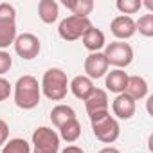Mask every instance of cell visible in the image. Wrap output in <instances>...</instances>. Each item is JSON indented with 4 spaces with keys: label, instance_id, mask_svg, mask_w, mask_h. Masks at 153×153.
<instances>
[{
    "label": "cell",
    "instance_id": "cell-1",
    "mask_svg": "<svg viewBox=\"0 0 153 153\" xmlns=\"http://www.w3.org/2000/svg\"><path fill=\"white\" fill-rule=\"evenodd\" d=\"M15 105L22 110H33L40 105L42 99V88L34 76L25 74L20 76L15 83Z\"/></svg>",
    "mask_w": 153,
    "mask_h": 153
},
{
    "label": "cell",
    "instance_id": "cell-2",
    "mask_svg": "<svg viewBox=\"0 0 153 153\" xmlns=\"http://www.w3.org/2000/svg\"><path fill=\"white\" fill-rule=\"evenodd\" d=\"M40 88H42V94L47 99L63 101L67 97V92H68V78L61 68L52 67V68L45 70L42 83H40Z\"/></svg>",
    "mask_w": 153,
    "mask_h": 153
},
{
    "label": "cell",
    "instance_id": "cell-3",
    "mask_svg": "<svg viewBox=\"0 0 153 153\" xmlns=\"http://www.w3.org/2000/svg\"><path fill=\"white\" fill-rule=\"evenodd\" d=\"M59 135L49 126H40L33 131L31 153H59Z\"/></svg>",
    "mask_w": 153,
    "mask_h": 153
},
{
    "label": "cell",
    "instance_id": "cell-4",
    "mask_svg": "<svg viewBox=\"0 0 153 153\" xmlns=\"http://www.w3.org/2000/svg\"><path fill=\"white\" fill-rule=\"evenodd\" d=\"M92 27V22L90 18H85V16H67L59 22V27H58V34L61 36V40L65 42H76V40H79L87 29Z\"/></svg>",
    "mask_w": 153,
    "mask_h": 153
},
{
    "label": "cell",
    "instance_id": "cell-5",
    "mask_svg": "<svg viewBox=\"0 0 153 153\" xmlns=\"http://www.w3.org/2000/svg\"><path fill=\"white\" fill-rule=\"evenodd\" d=\"M90 124H92V131H94L96 139L101 140L103 144H112L121 135L119 121L110 114H106V115H103L96 121H90Z\"/></svg>",
    "mask_w": 153,
    "mask_h": 153
},
{
    "label": "cell",
    "instance_id": "cell-6",
    "mask_svg": "<svg viewBox=\"0 0 153 153\" xmlns=\"http://www.w3.org/2000/svg\"><path fill=\"white\" fill-rule=\"evenodd\" d=\"M105 58L108 61V65H114L115 68H126L131 61H133V49L130 43L126 42H112L105 47Z\"/></svg>",
    "mask_w": 153,
    "mask_h": 153
},
{
    "label": "cell",
    "instance_id": "cell-7",
    "mask_svg": "<svg viewBox=\"0 0 153 153\" xmlns=\"http://www.w3.org/2000/svg\"><path fill=\"white\" fill-rule=\"evenodd\" d=\"M13 45H15V52L22 59H34L40 54V51H42V42L33 33H22V34H18Z\"/></svg>",
    "mask_w": 153,
    "mask_h": 153
},
{
    "label": "cell",
    "instance_id": "cell-8",
    "mask_svg": "<svg viewBox=\"0 0 153 153\" xmlns=\"http://www.w3.org/2000/svg\"><path fill=\"white\" fill-rule=\"evenodd\" d=\"M108 105H110V103H108V94H106V90L96 88V90L90 94V97L85 101V108H87V114H88L90 121H96V119H99V117L110 114V112H108Z\"/></svg>",
    "mask_w": 153,
    "mask_h": 153
},
{
    "label": "cell",
    "instance_id": "cell-9",
    "mask_svg": "<svg viewBox=\"0 0 153 153\" xmlns=\"http://www.w3.org/2000/svg\"><path fill=\"white\" fill-rule=\"evenodd\" d=\"M108 61L105 58L103 52H90L85 59V76L90 78L92 81L94 79H99L103 76H106L108 72Z\"/></svg>",
    "mask_w": 153,
    "mask_h": 153
},
{
    "label": "cell",
    "instance_id": "cell-10",
    "mask_svg": "<svg viewBox=\"0 0 153 153\" xmlns=\"http://www.w3.org/2000/svg\"><path fill=\"white\" fill-rule=\"evenodd\" d=\"M110 31H112V34L117 38V42H126V40H130V38L137 33V29H135V20H133L131 16L119 15V16H115V18L112 20Z\"/></svg>",
    "mask_w": 153,
    "mask_h": 153
},
{
    "label": "cell",
    "instance_id": "cell-11",
    "mask_svg": "<svg viewBox=\"0 0 153 153\" xmlns=\"http://www.w3.org/2000/svg\"><path fill=\"white\" fill-rule=\"evenodd\" d=\"M135 110H137V103L128 96V94H117L114 103H112V112H114V117L115 119H123V121H128L135 115Z\"/></svg>",
    "mask_w": 153,
    "mask_h": 153
},
{
    "label": "cell",
    "instance_id": "cell-12",
    "mask_svg": "<svg viewBox=\"0 0 153 153\" xmlns=\"http://www.w3.org/2000/svg\"><path fill=\"white\" fill-rule=\"evenodd\" d=\"M68 90L74 94V97H78L81 101H87L90 97V94L96 90V87H94V81L83 74V76H76V78L68 83Z\"/></svg>",
    "mask_w": 153,
    "mask_h": 153
},
{
    "label": "cell",
    "instance_id": "cell-13",
    "mask_svg": "<svg viewBox=\"0 0 153 153\" xmlns=\"http://www.w3.org/2000/svg\"><path fill=\"white\" fill-rule=\"evenodd\" d=\"M81 40H83L85 49H87V51H90V52H101V49H103V47H106L105 33H103L101 29L94 27V25H92L90 29H87V33L81 36Z\"/></svg>",
    "mask_w": 153,
    "mask_h": 153
},
{
    "label": "cell",
    "instance_id": "cell-14",
    "mask_svg": "<svg viewBox=\"0 0 153 153\" xmlns=\"http://www.w3.org/2000/svg\"><path fill=\"white\" fill-rule=\"evenodd\" d=\"M124 94H128L135 103L144 99L148 96V81L142 78V76H128V83H126Z\"/></svg>",
    "mask_w": 153,
    "mask_h": 153
},
{
    "label": "cell",
    "instance_id": "cell-15",
    "mask_svg": "<svg viewBox=\"0 0 153 153\" xmlns=\"http://www.w3.org/2000/svg\"><path fill=\"white\" fill-rule=\"evenodd\" d=\"M126 83H128V74L121 68H114L110 72H106V90L114 92V94H123L126 90Z\"/></svg>",
    "mask_w": 153,
    "mask_h": 153
},
{
    "label": "cell",
    "instance_id": "cell-16",
    "mask_svg": "<svg viewBox=\"0 0 153 153\" xmlns=\"http://www.w3.org/2000/svg\"><path fill=\"white\" fill-rule=\"evenodd\" d=\"M38 16L43 24H54L59 16V6L56 0H40Z\"/></svg>",
    "mask_w": 153,
    "mask_h": 153
},
{
    "label": "cell",
    "instance_id": "cell-17",
    "mask_svg": "<svg viewBox=\"0 0 153 153\" xmlns=\"http://www.w3.org/2000/svg\"><path fill=\"white\" fill-rule=\"evenodd\" d=\"M76 119V112L72 106L68 105H56L52 110H51V121L56 128H61L65 123Z\"/></svg>",
    "mask_w": 153,
    "mask_h": 153
},
{
    "label": "cell",
    "instance_id": "cell-18",
    "mask_svg": "<svg viewBox=\"0 0 153 153\" xmlns=\"http://www.w3.org/2000/svg\"><path fill=\"white\" fill-rule=\"evenodd\" d=\"M63 6L74 16L88 18V15L94 11V2H92V0H63Z\"/></svg>",
    "mask_w": 153,
    "mask_h": 153
},
{
    "label": "cell",
    "instance_id": "cell-19",
    "mask_svg": "<svg viewBox=\"0 0 153 153\" xmlns=\"http://www.w3.org/2000/svg\"><path fill=\"white\" fill-rule=\"evenodd\" d=\"M59 130V139H63V140H67L68 144H72V142H76L79 139V135H81V124H79V121H78V117L76 119H72V121H68V123H65L61 128H58Z\"/></svg>",
    "mask_w": 153,
    "mask_h": 153
},
{
    "label": "cell",
    "instance_id": "cell-20",
    "mask_svg": "<svg viewBox=\"0 0 153 153\" xmlns=\"http://www.w3.org/2000/svg\"><path fill=\"white\" fill-rule=\"evenodd\" d=\"M16 24L15 22H0V51L7 49L16 40Z\"/></svg>",
    "mask_w": 153,
    "mask_h": 153
},
{
    "label": "cell",
    "instance_id": "cell-21",
    "mask_svg": "<svg viewBox=\"0 0 153 153\" xmlns=\"http://www.w3.org/2000/svg\"><path fill=\"white\" fill-rule=\"evenodd\" d=\"M2 153H31V144L25 139H9L2 146Z\"/></svg>",
    "mask_w": 153,
    "mask_h": 153
},
{
    "label": "cell",
    "instance_id": "cell-22",
    "mask_svg": "<svg viewBox=\"0 0 153 153\" xmlns=\"http://www.w3.org/2000/svg\"><path fill=\"white\" fill-rule=\"evenodd\" d=\"M115 7H117V11L121 15L130 16V15H135L142 7V2H140V0H117Z\"/></svg>",
    "mask_w": 153,
    "mask_h": 153
},
{
    "label": "cell",
    "instance_id": "cell-23",
    "mask_svg": "<svg viewBox=\"0 0 153 153\" xmlns=\"http://www.w3.org/2000/svg\"><path fill=\"white\" fill-rule=\"evenodd\" d=\"M135 29H137L142 36L151 38V36H153V13L142 15V16L135 22Z\"/></svg>",
    "mask_w": 153,
    "mask_h": 153
},
{
    "label": "cell",
    "instance_id": "cell-24",
    "mask_svg": "<svg viewBox=\"0 0 153 153\" xmlns=\"http://www.w3.org/2000/svg\"><path fill=\"white\" fill-rule=\"evenodd\" d=\"M0 22H16V9L15 6L2 2L0 4Z\"/></svg>",
    "mask_w": 153,
    "mask_h": 153
},
{
    "label": "cell",
    "instance_id": "cell-25",
    "mask_svg": "<svg viewBox=\"0 0 153 153\" xmlns=\"http://www.w3.org/2000/svg\"><path fill=\"white\" fill-rule=\"evenodd\" d=\"M11 67H13V58H11V54L6 52V51H0V78H2L6 72H9Z\"/></svg>",
    "mask_w": 153,
    "mask_h": 153
},
{
    "label": "cell",
    "instance_id": "cell-26",
    "mask_svg": "<svg viewBox=\"0 0 153 153\" xmlns=\"http://www.w3.org/2000/svg\"><path fill=\"white\" fill-rule=\"evenodd\" d=\"M11 83L6 79V78H0V103L6 101L9 96H11Z\"/></svg>",
    "mask_w": 153,
    "mask_h": 153
},
{
    "label": "cell",
    "instance_id": "cell-27",
    "mask_svg": "<svg viewBox=\"0 0 153 153\" xmlns=\"http://www.w3.org/2000/svg\"><path fill=\"white\" fill-rule=\"evenodd\" d=\"M9 139V126L4 119H0V148H2Z\"/></svg>",
    "mask_w": 153,
    "mask_h": 153
},
{
    "label": "cell",
    "instance_id": "cell-28",
    "mask_svg": "<svg viewBox=\"0 0 153 153\" xmlns=\"http://www.w3.org/2000/svg\"><path fill=\"white\" fill-rule=\"evenodd\" d=\"M61 153H85V151H83L79 146H74V144H72V146H67L65 149H61Z\"/></svg>",
    "mask_w": 153,
    "mask_h": 153
},
{
    "label": "cell",
    "instance_id": "cell-29",
    "mask_svg": "<svg viewBox=\"0 0 153 153\" xmlns=\"http://www.w3.org/2000/svg\"><path fill=\"white\" fill-rule=\"evenodd\" d=\"M97 153H121L117 148H114V146H105L103 149H99Z\"/></svg>",
    "mask_w": 153,
    "mask_h": 153
}]
</instances>
